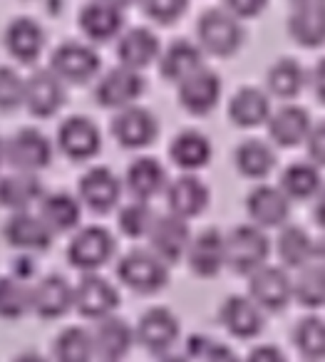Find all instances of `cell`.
<instances>
[{"mask_svg": "<svg viewBox=\"0 0 325 362\" xmlns=\"http://www.w3.org/2000/svg\"><path fill=\"white\" fill-rule=\"evenodd\" d=\"M3 154H6L8 166H13L16 171L33 174V171L45 169V166L50 164L52 146L42 132L25 127V129L8 136L6 144H3Z\"/></svg>", "mask_w": 325, "mask_h": 362, "instance_id": "cell-3", "label": "cell"}, {"mask_svg": "<svg viewBox=\"0 0 325 362\" xmlns=\"http://www.w3.org/2000/svg\"><path fill=\"white\" fill-rule=\"evenodd\" d=\"M57 362H92L95 352V342H92V332L85 327H65L57 335L55 345H52Z\"/></svg>", "mask_w": 325, "mask_h": 362, "instance_id": "cell-37", "label": "cell"}, {"mask_svg": "<svg viewBox=\"0 0 325 362\" xmlns=\"http://www.w3.org/2000/svg\"><path fill=\"white\" fill-rule=\"evenodd\" d=\"M186 256L194 273L204 278L216 276L226 263V236L219 228H204L199 236H194Z\"/></svg>", "mask_w": 325, "mask_h": 362, "instance_id": "cell-20", "label": "cell"}, {"mask_svg": "<svg viewBox=\"0 0 325 362\" xmlns=\"http://www.w3.org/2000/svg\"><path fill=\"white\" fill-rule=\"evenodd\" d=\"M166 204H169V211L174 216L181 218L196 216L209 204V189H206L204 181L191 174L176 176L174 181H169V187H166Z\"/></svg>", "mask_w": 325, "mask_h": 362, "instance_id": "cell-21", "label": "cell"}, {"mask_svg": "<svg viewBox=\"0 0 325 362\" xmlns=\"http://www.w3.org/2000/svg\"><path fill=\"white\" fill-rule=\"evenodd\" d=\"M65 102V85L52 70H38L25 80V105L35 117H50Z\"/></svg>", "mask_w": 325, "mask_h": 362, "instance_id": "cell-16", "label": "cell"}, {"mask_svg": "<svg viewBox=\"0 0 325 362\" xmlns=\"http://www.w3.org/2000/svg\"><path fill=\"white\" fill-rule=\"evenodd\" d=\"M115 253V238L105 226H85L67 246V258L80 271H95L105 266Z\"/></svg>", "mask_w": 325, "mask_h": 362, "instance_id": "cell-5", "label": "cell"}, {"mask_svg": "<svg viewBox=\"0 0 325 362\" xmlns=\"http://www.w3.org/2000/svg\"><path fill=\"white\" fill-rule=\"evenodd\" d=\"M117 276L125 286L139 293H154L164 288L166 283V263L152 251H135L125 253L117 263Z\"/></svg>", "mask_w": 325, "mask_h": 362, "instance_id": "cell-4", "label": "cell"}, {"mask_svg": "<svg viewBox=\"0 0 325 362\" xmlns=\"http://www.w3.org/2000/svg\"><path fill=\"white\" fill-rule=\"evenodd\" d=\"M156 129H159L156 117L147 107L139 105L120 110L115 119H112V134L127 149H139V146L152 144V139L156 136Z\"/></svg>", "mask_w": 325, "mask_h": 362, "instance_id": "cell-10", "label": "cell"}, {"mask_svg": "<svg viewBox=\"0 0 325 362\" xmlns=\"http://www.w3.org/2000/svg\"><path fill=\"white\" fill-rule=\"evenodd\" d=\"M33 308V288H28L16 276H6L0 283V313L8 320H16Z\"/></svg>", "mask_w": 325, "mask_h": 362, "instance_id": "cell-42", "label": "cell"}, {"mask_svg": "<svg viewBox=\"0 0 325 362\" xmlns=\"http://www.w3.org/2000/svg\"><path fill=\"white\" fill-rule=\"evenodd\" d=\"M179 337V320L171 310L166 308H149L144 315L139 317L137 325V340L147 347L149 352L164 355Z\"/></svg>", "mask_w": 325, "mask_h": 362, "instance_id": "cell-15", "label": "cell"}, {"mask_svg": "<svg viewBox=\"0 0 325 362\" xmlns=\"http://www.w3.org/2000/svg\"><path fill=\"white\" fill-rule=\"evenodd\" d=\"M246 209L258 226H280L288 218L290 204L278 187L258 184L256 189H251L249 199H246Z\"/></svg>", "mask_w": 325, "mask_h": 362, "instance_id": "cell-22", "label": "cell"}, {"mask_svg": "<svg viewBox=\"0 0 325 362\" xmlns=\"http://www.w3.org/2000/svg\"><path fill=\"white\" fill-rule=\"evenodd\" d=\"M21 102H25V82L11 67H3L0 70V107L6 112H11Z\"/></svg>", "mask_w": 325, "mask_h": 362, "instance_id": "cell-45", "label": "cell"}, {"mask_svg": "<svg viewBox=\"0 0 325 362\" xmlns=\"http://www.w3.org/2000/svg\"><path fill=\"white\" fill-rule=\"evenodd\" d=\"M234 159H236V166H239L241 174L246 176H266L275 164V154L266 141L261 139H246L236 146L234 151Z\"/></svg>", "mask_w": 325, "mask_h": 362, "instance_id": "cell-38", "label": "cell"}, {"mask_svg": "<svg viewBox=\"0 0 325 362\" xmlns=\"http://www.w3.org/2000/svg\"><path fill=\"white\" fill-rule=\"evenodd\" d=\"M40 218L52 233L70 231L80 223V202L67 192H52L40 202Z\"/></svg>", "mask_w": 325, "mask_h": 362, "instance_id": "cell-33", "label": "cell"}, {"mask_svg": "<svg viewBox=\"0 0 325 362\" xmlns=\"http://www.w3.org/2000/svg\"><path fill=\"white\" fill-rule=\"evenodd\" d=\"M8 246L21 248V251H45L52 243V231L40 216L28 211L11 214L3 226Z\"/></svg>", "mask_w": 325, "mask_h": 362, "instance_id": "cell-14", "label": "cell"}, {"mask_svg": "<svg viewBox=\"0 0 325 362\" xmlns=\"http://www.w3.org/2000/svg\"><path fill=\"white\" fill-rule=\"evenodd\" d=\"M75 305L85 317L105 320V317H112L115 308L120 305V293H117V288L107 278L90 273L75 288Z\"/></svg>", "mask_w": 325, "mask_h": 362, "instance_id": "cell-9", "label": "cell"}, {"mask_svg": "<svg viewBox=\"0 0 325 362\" xmlns=\"http://www.w3.org/2000/svg\"><path fill=\"white\" fill-rule=\"evenodd\" d=\"M75 305V288L62 276H45L33 286V310L45 320L60 317Z\"/></svg>", "mask_w": 325, "mask_h": 362, "instance_id": "cell-18", "label": "cell"}, {"mask_svg": "<svg viewBox=\"0 0 325 362\" xmlns=\"http://www.w3.org/2000/svg\"><path fill=\"white\" fill-rule=\"evenodd\" d=\"M3 206L13 209V211H25L30 204L42 202V184L35 174H25V171H16L3 179Z\"/></svg>", "mask_w": 325, "mask_h": 362, "instance_id": "cell-34", "label": "cell"}, {"mask_svg": "<svg viewBox=\"0 0 325 362\" xmlns=\"http://www.w3.org/2000/svg\"><path fill=\"white\" fill-rule=\"evenodd\" d=\"M293 345L310 360L325 357V320L320 317H303L293 327Z\"/></svg>", "mask_w": 325, "mask_h": 362, "instance_id": "cell-41", "label": "cell"}, {"mask_svg": "<svg viewBox=\"0 0 325 362\" xmlns=\"http://www.w3.org/2000/svg\"><path fill=\"white\" fill-rule=\"evenodd\" d=\"M191 241L194 238H191L189 226L181 216H174V214L156 216L149 233V246L154 256H159L164 263H174L189 253Z\"/></svg>", "mask_w": 325, "mask_h": 362, "instance_id": "cell-8", "label": "cell"}, {"mask_svg": "<svg viewBox=\"0 0 325 362\" xmlns=\"http://www.w3.org/2000/svg\"><path fill=\"white\" fill-rule=\"evenodd\" d=\"M186 11V3H176V0H156V3H147L144 6V13L152 16L154 21L159 23H171Z\"/></svg>", "mask_w": 325, "mask_h": 362, "instance_id": "cell-46", "label": "cell"}, {"mask_svg": "<svg viewBox=\"0 0 325 362\" xmlns=\"http://www.w3.org/2000/svg\"><path fill=\"white\" fill-rule=\"evenodd\" d=\"M221 77L209 67H201L191 77H186L179 85V102L191 115H206L216 107L221 97Z\"/></svg>", "mask_w": 325, "mask_h": 362, "instance_id": "cell-17", "label": "cell"}, {"mask_svg": "<svg viewBox=\"0 0 325 362\" xmlns=\"http://www.w3.org/2000/svg\"><path fill=\"white\" fill-rule=\"evenodd\" d=\"M186 352H189V357H194L196 362H241L239 357L234 355L231 347L209 340L206 335H191Z\"/></svg>", "mask_w": 325, "mask_h": 362, "instance_id": "cell-44", "label": "cell"}, {"mask_svg": "<svg viewBox=\"0 0 325 362\" xmlns=\"http://www.w3.org/2000/svg\"><path fill=\"white\" fill-rule=\"evenodd\" d=\"M57 144L70 159H90L100 151L102 134L90 117H67L57 127Z\"/></svg>", "mask_w": 325, "mask_h": 362, "instance_id": "cell-11", "label": "cell"}, {"mask_svg": "<svg viewBox=\"0 0 325 362\" xmlns=\"http://www.w3.org/2000/svg\"><path fill=\"white\" fill-rule=\"evenodd\" d=\"M169 156L181 169H201L211 159V141L201 132L184 129L171 139Z\"/></svg>", "mask_w": 325, "mask_h": 362, "instance_id": "cell-32", "label": "cell"}, {"mask_svg": "<svg viewBox=\"0 0 325 362\" xmlns=\"http://www.w3.org/2000/svg\"><path fill=\"white\" fill-rule=\"evenodd\" d=\"M50 70L62 82H87L100 70V55L85 42H62L50 57Z\"/></svg>", "mask_w": 325, "mask_h": 362, "instance_id": "cell-7", "label": "cell"}, {"mask_svg": "<svg viewBox=\"0 0 325 362\" xmlns=\"http://www.w3.org/2000/svg\"><path fill=\"white\" fill-rule=\"evenodd\" d=\"M102 362H122V360H102Z\"/></svg>", "mask_w": 325, "mask_h": 362, "instance_id": "cell-56", "label": "cell"}, {"mask_svg": "<svg viewBox=\"0 0 325 362\" xmlns=\"http://www.w3.org/2000/svg\"><path fill=\"white\" fill-rule=\"evenodd\" d=\"M13 362H47L42 355H38V352H23V355H18Z\"/></svg>", "mask_w": 325, "mask_h": 362, "instance_id": "cell-53", "label": "cell"}, {"mask_svg": "<svg viewBox=\"0 0 325 362\" xmlns=\"http://www.w3.org/2000/svg\"><path fill=\"white\" fill-rule=\"evenodd\" d=\"M246 362H285V355L275 345H258L249 352Z\"/></svg>", "mask_w": 325, "mask_h": 362, "instance_id": "cell-48", "label": "cell"}, {"mask_svg": "<svg viewBox=\"0 0 325 362\" xmlns=\"http://www.w3.org/2000/svg\"><path fill=\"white\" fill-rule=\"evenodd\" d=\"M156 55H159V40L149 28H130L117 40V57L130 70L139 72V67L154 62Z\"/></svg>", "mask_w": 325, "mask_h": 362, "instance_id": "cell-26", "label": "cell"}, {"mask_svg": "<svg viewBox=\"0 0 325 362\" xmlns=\"http://www.w3.org/2000/svg\"><path fill=\"white\" fill-rule=\"evenodd\" d=\"M293 293L303 305H325V263H310L300 271L293 283Z\"/></svg>", "mask_w": 325, "mask_h": 362, "instance_id": "cell-40", "label": "cell"}, {"mask_svg": "<svg viewBox=\"0 0 325 362\" xmlns=\"http://www.w3.org/2000/svg\"><path fill=\"white\" fill-rule=\"evenodd\" d=\"M318 253V246L313 243V238L308 236V231L300 226H285L278 236V256L283 258L285 266L300 268L310 266L313 256Z\"/></svg>", "mask_w": 325, "mask_h": 362, "instance_id": "cell-36", "label": "cell"}, {"mask_svg": "<svg viewBox=\"0 0 325 362\" xmlns=\"http://www.w3.org/2000/svg\"><path fill=\"white\" fill-rule=\"evenodd\" d=\"M288 30L295 42L315 47L325 42V3L323 0H303L290 8Z\"/></svg>", "mask_w": 325, "mask_h": 362, "instance_id": "cell-19", "label": "cell"}, {"mask_svg": "<svg viewBox=\"0 0 325 362\" xmlns=\"http://www.w3.org/2000/svg\"><path fill=\"white\" fill-rule=\"evenodd\" d=\"M219 317L224 327L236 337H253L263 327V315L258 310V303L253 298L229 296L221 303Z\"/></svg>", "mask_w": 325, "mask_h": 362, "instance_id": "cell-24", "label": "cell"}, {"mask_svg": "<svg viewBox=\"0 0 325 362\" xmlns=\"http://www.w3.org/2000/svg\"><path fill=\"white\" fill-rule=\"evenodd\" d=\"M313 132V122L305 107L285 105L278 112H273L268 119V134L280 146H295L305 141Z\"/></svg>", "mask_w": 325, "mask_h": 362, "instance_id": "cell-23", "label": "cell"}, {"mask_svg": "<svg viewBox=\"0 0 325 362\" xmlns=\"http://www.w3.org/2000/svg\"><path fill=\"white\" fill-rule=\"evenodd\" d=\"M313 90H315V95H318V100L325 102V57L313 70Z\"/></svg>", "mask_w": 325, "mask_h": 362, "instance_id": "cell-50", "label": "cell"}, {"mask_svg": "<svg viewBox=\"0 0 325 362\" xmlns=\"http://www.w3.org/2000/svg\"><path fill=\"white\" fill-rule=\"evenodd\" d=\"M142 92H144V77L125 65H117L112 70H107L95 87L97 102L102 107H117V110L132 107L135 100H139Z\"/></svg>", "mask_w": 325, "mask_h": 362, "instance_id": "cell-6", "label": "cell"}, {"mask_svg": "<svg viewBox=\"0 0 325 362\" xmlns=\"http://www.w3.org/2000/svg\"><path fill=\"white\" fill-rule=\"evenodd\" d=\"M122 194V181L107 166H92L80 179V202L87 204L92 211H110Z\"/></svg>", "mask_w": 325, "mask_h": 362, "instance_id": "cell-12", "label": "cell"}, {"mask_svg": "<svg viewBox=\"0 0 325 362\" xmlns=\"http://www.w3.org/2000/svg\"><path fill=\"white\" fill-rule=\"evenodd\" d=\"M16 271H18V281H25V278L33 276V271H35V263H33L30 256H23L16 261Z\"/></svg>", "mask_w": 325, "mask_h": 362, "instance_id": "cell-51", "label": "cell"}, {"mask_svg": "<svg viewBox=\"0 0 325 362\" xmlns=\"http://www.w3.org/2000/svg\"><path fill=\"white\" fill-rule=\"evenodd\" d=\"M226 11H231L236 18H241V16H253V13H261L263 11V3H236V0H231L229 6H226Z\"/></svg>", "mask_w": 325, "mask_h": 362, "instance_id": "cell-49", "label": "cell"}, {"mask_svg": "<svg viewBox=\"0 0 325 362\" xmlns=\"http://www.w3.org/2000/svg\"><path fill=\"white\" fill-rule=\"evenodd\" d=\"M137 332L127 325L122 317H105L97 320L95 330H92V342H95V352L102 360H122L130 352L132 342H135Z\"/></svg>", "mask_w": 325, "mask_h": 362, "instance_id": "cell-25", "label": "cell"}, {"mask_svg": "<svg viewBox=\"0 0 325 362\" xmlns=\"http://www.w3.org/2000/svg\"><path fill=\"white\" fill-rule=\"evenodd\" d=\"M229 115H231V119H234V124L256 127V124H261V122L270 119V100L258 87H241V90L231 97Z\"/></svg>", "mask_w": 325, "mask_h": 362, "instance_id": "cell-31", "label": "cell"}, {"mask_svg": "<svg viewBox=\"0 0 325 362\" xmlns=\"http://www.w3.org/2000/svg\"><path fill=\"white\" fill-rule=\"evenodd\" d=\"M318 256L323 258V263H325V238H323V241L318 243Z\"/></svg>", "mask_w": 325, "mask_h": 362, "instance_id": "cell-55", "label": "cell"}, {"mask_svg": "<svg viewBox=\"0 0 325 362\" xmlns=\"http://www.w3.org/2000/svg\"><path fill=\"white\" fill-rule=\"evenodd\" d=\"M323 189L320 181V171L310 161H293L283 169L280 174V192L288 199H310L318 197V192Z\"/></svg>", "mask_w": 325, "mask_h": 362, "instance_id": "cell-35", "label": "cell"}, {"mask_svg": "<svg viewBox=\"0 0 325 362\" xmlns=\"http://www.w3.org/2000/svg\"><path fill=\"white\" fill-rule=\"evenodd\" d=\"M313 216H315V223H320V226L325 228V187L318 192V197H315V204H313Z\"/></svg>", "mask_w": 325, "mask_h": 362, "instance_id": "cell-52", "label": "cell"}, {"mask_svg": "<svg viewBox=\"0 0 325 362\" xmlns=\"http://www.w3.org/2000/svg\"><path fill=\"white\" fill-rule=\"evenodd\" d=\"M251 298L266 310H283L290 303L293 293V281L283 268L263 266L251 276Z\"/></svg>", "mask_w": 325, "mask_h": 362, "instance_id": "cell-13", "label": "cell"}, {"mask_svg": "<svg viewBox=\"0 0 325 362\" xmlns=\"http://www.w3.org/2000/svg\"><path fill=\"white\" fill-rule=\"evenodd\" d=\"M266 82H268V90L278 97H293L303 90L305 82V72L290 57H280L266 72Z\"/></svg>", "mask_w": 325, "mask_h": 362, "instance_id": "cell-39", "label": "cell"}, {"mask_svg": "<svg viewBox=\"0 0 325 362\" xmlns=\"http://www.w3.org/2000/svg\"><path fill=\"white\" fill-rule=\"evenodd\" d=\"M196 37H199V45L206 52L231 55L244 42V25L226 8H211L196 23Z\"/></svg>", "mask_w": 325, "mask_h": 362, "instance_id": "cell-1", "label": "cell"}, {"mask_svg": "<svg viewBox=\"0 0 325 362\" xmlns=\"http://www.w3.org/2000/svg\"><path fill=\"white\" fill-rule=\"evenodd\" d=\"M156 362H189V357L186 355H161V357H156Z\"/></svg>", "mask_w": 325, "mask_h": 362, "instance_id": "cell-54", "label": "cell"}, {"mask_svg": "<svg viewBox=\"0 0 325 362\" xmlns=\"http://www.w3.org/2000/svg\"><path fill=\"white\" fill-rule=\"evenodd\" d=\"M204 67L201 62V47L189 40H174L159 57V70L169 82H184L194 72Z\"/></svg>", "mask_w": 325, "mask_h": 362, "instance_id": "cell-30", "label": "cell"}, {"mask_svg": "<svg viewBox=\"0 0 325 362\" xmlns=\"http://www.w3.org/2000/svg\"><path fill=\"white\" fill-rule=\"evenodd\" d=\"M308 154L315 164H325V122H320V124L313 127V132H310Z\"/></svg>", "mask_w": 325, "mask_h": 362, "instance_id": "cell-47", "label": "cell"}, {"mask_svg": "<svg viewBox=\"0 0 325 362\" xmlns=\"http://www.w3.org/2000/svg\"><path fill=\"white\" fill-rule=\"evenodd\" d=\"M125 13L117 3H87L80 11V28L87 37L105 42L122 30Z\"/></svg>", "mask_w": 325, "mask_h": 362, "instance_id": "cell-28", "label": "cell"}, {"mask_svg": "<svg viewBox=\"0 0 325 362\" xmlns=\"http://www.w3.org/2000/svg\"><path fill=\"white\" fill-rule=\"evenodd\" d=\"M45 30L33 18H16L6 28V47L21 62H33L42 52Z\"/></svg>", "mask_w": 325, "mask_h": 362, "instance_id": "cell-27", "label": "cell"}, {"mask_svg": "<svg viewBox=\"0 0 325 362\" xmlns=\"http://www.w3.org/2000/svg\"><path fill=\"white\" fill-rule=\"evenodd\" d=\"M127 189L137 202H144V199L154 197L164 189L166 184V171L161 166V161H156L154 156H139L127 166Z\"/></svg>", "mask_w": 325, "mask_h": 362, "instance_id": "cell-29", "label": "cell"}, {"mask_svg": "<svg viewBox=\"0 0 325 362\" xmlns=\"http://www.w3.org/2000/svg\"><path fill=\"white\" fill-rule=\"evenodd\" d=\"M154 221H156V216L147 202H132V204H127V206H122V211H120V228H122V233L130 238L149 236Z\"/></svg>", "mask_w": 325, "mask_h": 362, "instance_id": "cell-43", "label": "cell"}, {"mask_svg": "<svg viewBox=\"0 0 325 362\" xmlns=\"http://www.w3.org/2000/svg\"><path fill=\"white\" fill-rule=\"evenodd\" d=\"M266 256H268V238L258 226H244L231 228L226 236V263L236 273H256L263 268Z\"/></svg>", "mask_w": 325, "mask_h": 362, "instance_id": "cell-2", "label": "cell"}]
</instances>
